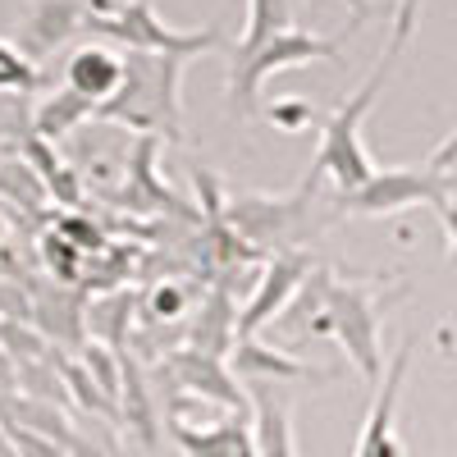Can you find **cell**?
<instances>
[{"label": "cell", "mask_w": 457, "mask_h": 457, "mask_svg": "<svg viewBox=\"0 0 457 457\" xmlns=\"http://www.w3.org/2000/svg\"><path fill=\"white\" fill-rule=\"evenodd\" d=\"M92 114H96V110H92L83 96H73L69 87H60L55 96L42 101V110H37V142L55 146V142H64L73 129H83Z\"/></svg>", "instance_id": "cell-16"}, {"label": "cell", "mask_w": 457, "mask_h": 457, "mask_svg": "<svg viewBox=\"0 0 457 457\" xmlns=\"http://www.w3.org/2000/svg\"><path fill=\"white\" fill-rule=\"evenodd\" d=\"M220 211H224V224L247 247H265V252H302V243L316 234L312 193H302V187H293L288 197H265V193L228 197Z\"/></svg>", "instance_id": "cell-7"}, {"label": "cell", "mask_w": 457, "mask_h": 457, "mask_svg": "<svg viewBox=\"0 0 457 457\" xmlns=\"http://www.w3.org/2000/svg\"><path fill=\"white\" fill-rule=\"evenodd\" d=\"M83 361H87V375H96V389H101V398H120V353L114 348H105V343H87V353H83Z\"/></svg>", "instance_id": "cell-21"}, {"label": "cell", "mask_w": 457, "mask_h": 457, "mask_svg": "<svg viewBox=\"0 0 457 457\" xmlns=\"http://www.w3.org/2000/svg\"><path fill=\"white\" fill-rule=\"evenodd\" d=\"M247 411H252V448L256 457H297L293 439V403L270 379H247Z\"/></svg>", "instance_id": "cell-12"}, {"label": "cell", "mask_w": 457, "mask_h": 457, "mask_svg": "<svg viewBox=\"0 0 457 457\" xmlns=\"http://www.w3.org/2000/svg\"><path fill=\"white\" fill-rule=\"evenodd\" d=\"M366 5L353 0V23L334 32V37H320L312 28H297L288 23L284 32H275L265 46H256L252 55H228V79H224V92H228V114L234 120H252L261 114V87L275 79V73H288V69H307V64H338L348 42L357 37V28L366 23Z\"/></svg>", "instance_id": "cell-4"}, {"label": "cell", "mask_w": 457, "mask_h": 457, "mask_svg": "<svg viewBox=\"0 0 457 457\" xmlns=\"http://www.w3.org/2000/svg\"><path fill=\"white\" fill-rule=\"evenodd\" d=\"M312 275V256L307 252H275L265 261V270L256 275V288L247 297V307L234 316V338H261L265 325H275L288 302L297 297L302 279Z\"/></svg>", "instance_id": "cell-8"}, {"label": "cell", "mask_w": 457, "mask_h": 457, "mask_svg": "<svg viewBox=\"0 0 457 457\" xmlns=\"http://www.w3.org/2000/svg\"><path fill=\"white\" fill-rule=\"evenodd\" d=\"M261 114H265L275 129H284V133H302V129H312V124L325 120V114H320L312 101H302V96H279L275 105H265Z\"/></svg>", "instance_id": "cell-19"}, {"label": "cell", "mask_w": 457, "mask_h": 457, "mask_svg": "<svg viewBox=\"0 0 457 457\" xmlns=\"http://www.w3.org/2000/svg\"><path fill=\"white\" fill-rule=\"evenodd\" d=\"M407 366H411V343H403V348L389 357V366L379 370L375 398H370V411H366V421H361V435H357L353 457H403V439H398V398H403Z\"/></svg>", "instance_id": "cell-9"}, {"label": "cell", "mask_w": 457, "mask_h": 457, "mask_svg": "<svg viewBox=\"0 0 457 457\" xmlns=\"http://www.w3.org/2000/svg\"><path fill=\"white\" fill-rule=\"evenodd\" d=\"M83 32H96L120 51H142V55H179L197 60L224 46L220 23L206 28H170L151 0H87L83 10Z\"/></svg>", "instance_id": "cell-6"}, {"label": "cell", "mask_w": 457, "mask_h": 457, "mask_svg": "<svg viewBox=\"0 0 457 457\" xmlns=\"http://www.w3.org/2000/svg\"><path fill=\"white\" fill-rule=\"evenodd\" d=\"M234 370V379H270V385H284V379H312L316 370L293 361L288 353L270 348V343L261 338H234V357L224 361Z\"/></svg>", "instance_id": "cell-15"}, {"label": "cell", "mask_w": 457, "mask_h": 457, "mask_svg": "<svg viewBox=\"0 0 457 457\" xmlns=\"http://www.w3.org/2000/svg\"><path fill=\"white\" fill-rule=\"evenodd\" d=\"M187 307H193V293H187L183 284H156L146 293V320H156V325H170V320H179Z\"/></svg>", "instance_id": "cell-20"}, {"label": "cell", "mask_w": 457, "mask_h": 457, "mask_svg": "<svg viewBox=\"0 0 457 457\" xmlns=\"http://www.w3.org/2000/svg\"><path fill=\"white\" fill-rule=\"evenodd\" d=\"M124 55V79L114 96L96 110V120L124 124L151 137H183V105H179V83L187 60L179 55H142V51H120Z\"/></svg>", "instance_id": "cell-5"}, {"label": "cell", "mask_w": 457, "mask_h": 457, "mask_svg": "<svg viewBox=\"0 0 457 457\" xmlns=\"http://www.w3.org/2000/svg\"><path fill=\"white\" fill-rule=\"evenodd\" d=\"M170 435L183 448V457H256L243 411H224L220 421H202V426L170 416Z\"/></svg>", "instance_id": "cell-13"}, {"label": "cell", "mask_w": 457, "mask_h": 457, "mask_svg": "<svg viewBox=\"0 0 457 457\" xmlns=\"http://www.w3.org/2000/svg\"><path fill=\"white\" fill-rule=\"evenodd\" d=\"M83 10L87 0H32L14 28V46L23 51V60L42 64L46 55H55L73 32H83Z\"/></svg>", "instance_id": "cell-10"}, {"label": "cell", "mask_w": 457, "mask_h": 457, "mask_svg": "<svg viewBox=\"0 0 457 457\" xmlns=\"http://www.w3.org/2000/svg\"><path fill=\"white\" fill-rule=\"evenodd\" d=\"M174 389L187 394V398H206V403H220L224 411H243L247 416V394L234 379V370L224 366V357H211V353H174L165 361Z\"/></svg>", "instance_id": "cell-11"}, {"label": "cell", "mask_w": 457, "mask_h": 457, "mask_svg": "<svg viewBox=\"0 0 457 457\" xmlns=\"http://www.w3.org/2000/svg\"><path fill=\"white\" fill-rule=\"evenodd\" d=\"M120 79H124V55L120 51H110V46H79L69 55V64H64V87L73 92V96H83L92 110H101L110 96H114V87H120ZM96 120V114H92Z\"/></svg>", "instance_id": "cell-14"}, {"label": "cell", "mask_w": 457, "mask_h": 457, "mask_svg": "<svg viewBox=\"0 0 457 457\" xmlns=\"http://www.w3.org/2000/svg\"><path fill=\"white\" fill-rule=\"evenodd\" d=\"M293 23V0H247V23L243 37L234 42L228 55H252L256 46H265L275 32H284Z\"/></svg>", "instance_id": "cell-17"}, {"label": "cell", "mask_w": 457, "mask_h": 457, "mask_svg": "<svg viewBox=\"0 0 457 457\" xmlns=\"http://www.w3.org/2000/svg\"><path fill=\"white\" fill-rule=\"evenodd\" d=\"M389 297L379 288L334 279L325 265H312V275L302 279L297 297L275 325H293L297 334H325L338 338V348L348 353L357 375L375 389L379 370H385V353H379V320H385Z\"/></svg>", "instance_id": "cell-2"}, {"label": "cell", "mask_w": 457, "mask_h": 457, "mask_svg": "<svg viewBox=\"0 0 457 457\" xmlns=\"http://www.w3.org/2000/svg\"><path fill=\"white\" fill-rule=\"evenodd\" d=\"M457 133H444L416 165H389V170H370L366 183H357L353 193H338V206L357 215V220H379V215H398L407 206H430L439 220V238L444 256L457 247Z\"/></svg>", "instance_id": "cell-3"}, {"label": "cell", "mask_w": 457, "mask_h": 457, "mask_svg": "<svg viewBox=\"0 0 457 457\" xmlns=\"http://www.w3.org/2000/svg\"><path fill=\"white\" fill-rule=\"evenodd\" d=\"M416 23H421V0H398L394 5V19H389V32H385V46H379L375 55V69L361 79V87L343 101L334 114H325L320 120V146H316V161L307 170V179H302L297 187L302 193H312L316 197V187L329 179L338 193H353L357 183L370 179L375 161H370V151L361 142V124H366V114L370 105L385 96V87L394 83V73L411 46V37H416Z\"/></svg>", "instance_id": "cell-1"}, {"label": "cell", "mask_w": 457, "mask_h": 457, "mask_svg": "<svg viewBox=\"0 0 457 457\" xmlns=\"http://www.w3.org/2000/svg\"><path fill=\"white\" fill-rule=\"evenodd\" d=\"M37 79H42V73H37V64L23 60V51L0 37V92H32Z\"/></svg>", "instance_id": "cell-18"}]
</instances>
